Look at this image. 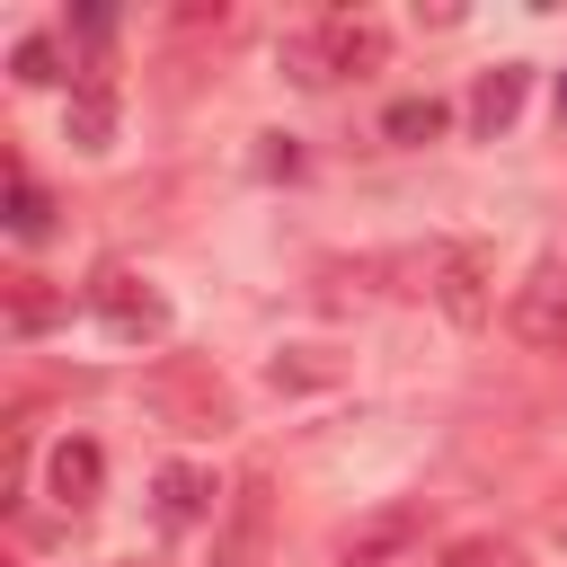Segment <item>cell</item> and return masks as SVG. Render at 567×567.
<instances>
[{
  "instance_id": "4fadbf2b",
  "label": "cell",
  "mask_w": 567,
  "mask_h": 567,
  "mask_svg": "<svg viewBox=\"0 0 567 567\" xmlns=\"http://www.w3.org/2000/svg\"><path fill=\"white\" fill-rule=\"evenodd\" d=\"M9 71H18L27 89H44V80H62V71H53V35H18V53H9Z\"/></svg>"
},
{
  "instance_id": "277c9868",
  "label": "cell",
  "mask_w": 567,
  "mask_h": 567,
  "mask_svg": "<svg viewBox=\"0 0 567 567\" xmlns=\"http://www.w3.org/2000/svg\"><path fill=\"white\" fill-rule=\"evenodd\" d=\"M505 328H514L532 354H567V266H558V257H540V266L514 284Z\"/></svg>"
},
{
  "instance_id": "8992f818",
  "label": "cell",
  "mask_w": 567,
  "mask_h": 567,
  "mask_svg": "<svg viewBox=\"0 0 567 567\" xmlns=\"http://www.w3.org/2000/svg\"><path fill=\"white\" fill-rule=\"evenodd\" d=\"M213 470L204 461H159V478H151V514H159V532H186V523H204L213 514Z\"/></svg>"
},
{
  "instance_id": "5b68a950",
  "label": "cell",
  "mask_w": 567,
  "mask_h": 567,
  "mask_svg": "<svg viewBox=\"0 0 567 567\" xmlns=\"http://www.w3.org/2000/svg\"><path fill=\"white\" fill-rule=\"evenodd\" d=\"M266 523H275V505H266V478H239V487L221 496L213 567H266Z\"/></svg>"
},
{
  "instance_id": "8fae6325",
  "label": "cell",
  "mask_w": 567,
  "mask_h": 567,
  "mask_svg": "<svg viewBox=\"0 0 567 567\" xmlns=\"http://www.w3.org/2000/svg\"><path fill=\"white\" fill-rule=\"evenodd\" d=\"M443 124H452V106H443V97H399V106L381 115V133H390V142H434Z\"/></svg>"
},
{
  "instance_id": "30bf717a",
  "label": "cell",
  "mask_w": 567,
  "mask_h": 567,
  "mask_svg": "<svg viewBox=\"0 0 567 567\" xmlns=\"http://www.w3.org/2000/svg\"><path fill=\"white\" fill-rule=\"evenodd\" d=\"M71 142H80V151H106V142H115V89H106L97 71L71 80Z\"/></svg>"
},
{
  "instance_id": "7a4b0ae2",
  "label": "cell",
  "mask_w": 567,
  "mask_h": 567,
  "mask_svg": "<svg viewBox=\"0 0 567 567\" xmlns=\"http://www.w3.org/2000/svg\"><path fill=\"white\" fill-rule=\"evenodd\" d=\"M425 292L452 328H487L496 319V248L487 239H434L425 248Z\"/></svg>"
},
{
  "instance_id": "ba28073f",
  "label": "cell",
  "mask_w": 567,
  "mask_h": 567,
  "mask_svg": "<svg viewBox=\"0 0 567 567\" xmlns=\"http://www.w3.org/2000/svg\"><path fill=\"white\" fill-rule=\"evenodd\" d=\"M416 532H425V514H416V505H390V514H372V523H354V532L337 540V567H381V558H399Z\"/></svg>"
},
{
  "instance_id": "7c38bea8",
  "label": "cell",
  "mask_w": 567,
  "mask_h": 567,
  "mask_svg": "<svg viewBox=\"0 0 567 567\" xmlns=\"http://www.w3.org/2000/svg\"><path fill=\"white\" fill-rule=\"evenodd\" d=\"M44 221H53V213H44V186H35L27 168H9V230H18V239H35Z\"/></svg>"
},
{
  "instance_id": "6da1fadb",
  "label": "cell",
  "mask_w": 567,
  "mask_h": 567,
  "mask_svg": "<svg viewBox=\"0 0 567 567\" xmlns=\"http://www.w3.org/2000/svg\"><path fill=\"white\" fill-rule=\"evenodd\" d=\"M381 62H390V27L363 18V9H328V18L275 35V71H284L292 89H337V80L381 71Z\"/></svg>"
},
{
  "instance_id": "3957f363",
  "label": "cell",
  "mask_w": 567,
  "mask_h": 567,
  "mask_svg": "<svg viewBox=\"0 0 567 567\" xmlns=\"http://www.w3.org/2000/svg\"><path fill=\"white\" fill-rule=\"evenodd\" d=\"M89 310H97V328H106L115 346H159V337H168V301H159V284L133 275V266H97V275H89Z\"/></svg>"
},
{
  "instance_id": "9c48e42d",
  "label": "cell",
  "mask_w": 567,
  "mask_h": 567,
  "mask_svg": "<svg viewBox=\"0 0 567 567\" xmlns=\"http://www.w3.org/2000/svg\"><path fill=\"white\" fill-rule=\"evenodd\" d=\"M523 89H532V71H523V62H496V71H478V89H470V124H478V133L514 124Z\"/></svg>"
},
{
  "instance_id": "5bb4252c",
  "label": "cell",
  "mask_w": 567,
  "mask_h": 567,
  "mask_svg": "<svg viewBox=\"0 0 567 567\" xmlns=\"http://www.w3.org/2000/svg\"><path fill=\"white\" fill-rule=\"evenodd\" d=\"M443 567H523V549H514V540H461Z\"/></svg>"
},
{
  "instance_id": "9a60e30c",
  "label": "cell",
  "mask_w": 567,
  "mask_h": 567,
  "mask_svg": "<svg viewBox=\"0 0 567 567\" xmlns=\"http://www.w3.org/2000/svg\"><path fill=\"white\" fill-rule=\"evenodd\" d=\"M540 532H549V540H558V549H567V487H558V496H549V505H540Z\"/></svg>"
},
{
  "instance_id": "52a82bcc",
  "label": "cell",
  "mask_w": 567,
  "mask_h": 567,
  "mask_svg": "<svg viewBox=\"0 0 567 567\" xmlns=\"http://www.w3.org/2000/svg\"><path fill=\"white\" fill-rule=\"evenodd\" d=\"M97 478H106V452H97L89 434H62V443L44 452V496H53V505H71V514L97 505Z\"/></svg>"
}]
</instances>
